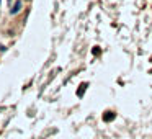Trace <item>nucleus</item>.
Wrapping results in <instances>:
<instances>
[{"label": "nucleus", "instance_id": "f257e3e1", "mask_svg": "<svg viewBox=\"0 0 152 139\" xmlns=\"http://www.w3.org/2000/svg\"><path fill=\"white\" fill-rule=\"evenodd\" d=\"M21 7H23V3H21V2H15V3H13V7H12V10H10V13H12V15L18 13L21 10Z\"/></svg>", "mask_w": 152, "mask_h": 139}]
</instances>
